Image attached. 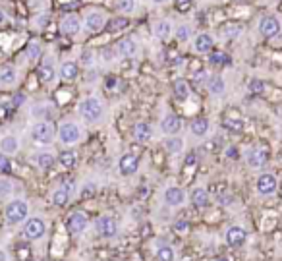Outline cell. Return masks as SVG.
<instances>
[{
  "instance_id": "cell-34",
  "label": "cell",
  "mask_w": 282,
  "mask_h": 261,
  "mask_svg": "<svg viewBox=\"0 0 282 261\" xmlns=\"http://www.w3.org/2000/svg\"><path fill=\"white\" fill-rule=\"evenodd\" d=\"M189 130H191L193 135L203 137V135L209 131V120H207V118H195V120L191 122V126H189Z\"/></svg>"
},
{
  "instance_id": "cell-27",
  "label": "cell",
  "mask_w": 282,
  "mask_h": 261,
  "mask_svg": "<svg viewBox=\"0 0 282 261\" xmlns=\"http://www.w3.org/2000/svg\"><path fill=\"white\" fill-rule=\"evenodd\" d=\"M151 135H153V128H151V124H147V122H138V124L134 126V137H136L140 143L149 141Z\"/></svg>"
},
{
  "instance_id": "cell-26",
  "label": "cell",
  "mask_w": 282,
  "mask_h": 261,
  "mask_svg": "<svg viewBox=\"0 0 282 261\" xmlns=\"http://www.w3.org/2000/svg\"><path fill=\"white\" fill-rule=\"evenodd\" d=\"M162 147H164L170 155H176V153H180V151L184 149V139L178 137V135H168V137L162 141Z\"/></svg>"
},
{
  "instance_id": "cell-1",
  "label": "cell",
  "mask_w": 282,
  "mask_h": 261,
  "mask_svg": "<svg viewBox=\"0 0 282 261\" xmlns=\"http://www.w3.org/2000/svg\"><path fill=\"white\" fill-rule=\"evenodd\" d=\"M78 113H79V116L85 120V122H99L101 118H103V114H105V105H103V101L99 99V97H95V95H89V97H85L79 105H78Z\"/></svg>"
},
{
  "instance_id": "cell-19",
  "label": "cell",
  "mask_w": 282,
  "mask_h": 261,
  "mask_svg": "<svg viewBox=\"0 0 282 261\" xmlns=\"http://www.w3.org/2000/svg\"><path fill=\"white\" fill-rule=\"evenodd\" d=\"M184 201H186V192H184L182 188L172 186V188L164 190V203H166V205L178 207V205H182Z\"/></svg>"
},
{
  "instance_id": "cell-54",
  "label": "cell",
  "mask_w": 282,
  "mask_h": 261,
  "mask_svg": "<svg viewBox=\"0 0 282 261\" xmlns=\"http://www.w3.org/2000/svg\"><path fill=\"white\" fill-rule=\"evenodd\" d=\"M220 203H222V205L232 203V196H224V197H220Z\"/></svg>"
},
{
  "instance_id": "cell-57",
  "label": "cell",
  "mask_w": 282,
  "mask_h": 261,
  "mask_svg": "<svg viewBox=\"0 0 282 261\" xmlns=\"http://www.w3.org/2000/svg\"><path fill=\"white\" fill-rule=\"evenodd\" d=\"M0 261H8V258H6V254H4V252H0Z\"/></svg>"
},
{
  "instance_id": "cell-45",
  "label": "cell",
  "mask_w": 282,
  "mask_h": 261,
  "mask_svg": "<svg viewBox=\"0 0 282 261\" xmlns=\"http://www.w3.org/2000/svg\"><path fill=\"white\" fill-rule=\"evenodd\" d=\"M226 128L234 131H242L244 130V122L242 120H226Z\"/></svg>"
},
{
  "instance_id": "cell-41",
  "label": "cell",
  "mask_w": 282,
  "mask_h": 261,
  "mask_svg": "<svg viewBox=\"0 0 282 261\" xmlns=\"http://www.w3.org/2000/svg\"><path fill=\"white\" fill-rule=\"evenodd\" d=\"M116 8L122 12V14H132L136 10V0H118L116 2Z\"/></svg>"
},
{
  "instance_id": "cell-11",
  "label": "cell",
  "mask_w": 282,
  "mask_h": 261,
  "mask_svg": "<svg viewBox=\"0 0 282 261\" xmlns=\"http://www.w3.org/2000/svg\"><path fill=\"white\" fill-rule=\"evenodd\" d=\"M138 170H140V157H136L132 153H126V155L120 157V161H118V172L122 176H132Z\"/></svg>"
},
{
  "instance_id": "cell-2",
  "label": "cell",
  "mask_w": 282,
  "mask_h": 261,
  "mask_svg": "<svg viewBox=\"0 0 282 261\" xmlns=\"http://www.w3.org/2000/svg\"><path fill=\"white\" fill-rule=\"evenodd\" d=\"M54 135H56V130H54V126H52L50 120H39L31 128V139L35 143H41V145L52 143L54 141Z\"/></svg>"
},
{
  "instance_id": "cell-6",
  "label": "cell",
  "mask_w": 282,
  "mask_h": 261,
  "mask_svg": "<svg viewBox=\"0 0 282 261\" xmlns=\"http://www.w3.org/2000/svg\"><path fill=\"white\" fill-rule=\"evenodd\" d=\"M282 31V25H281V19L273 14H267L261 17L259 21V33L265 37V39H275L279 37Z\"/></svg>"
},
{
  "instance_id": "cell-44",
  "label": "cell",
  "mask_w": 282,
  "mask_h": 261,
  "mask_svg": "<svg viewBox=\"0 0 282 261\" xmlns=\"http://www.w3.org/2000/svg\"><path fill=\"white\" fill-rule=\"evenodd\" d=\"M174 230H176L178 234H186V232L189 230V223H188V221H178V223L174 225Z\"/></svg>"
},
{
  "instance_id": "cell-7",
  "label": "cell",
  "mask_w": 282,
  "mask_h": 261,
  "mask_svg": "<svg viewBox=\"0 0 282 261\" xmlns=\"http://www.w3.org/2000/svg\"><path fill=\"white\" fill-rule=\"evenodd\" d=\"M277 188H279V180L273 172H263L255 182V190L259 196H273Z\"/></svg>"
},
{
  "instance_id": "cell-36",
  "label": "cell",
  "mask_w": 282,
  "mask_h": 261,
  "mask_svg": "<svg viewBox=\"0 0 282 261\" xmlns=\"http://www.w3.org/2000/svg\"><path fill=\"white\" fill-rule=\"evenodd\" d=\"M157 260L158 261H174V250L168 244H160L157 248Z\"/></svg>"
},
{
  "instance_id": "cell-30",
  "label": "cell",
  "mask_w": 282,
  "mask_h": 261,
  "mask_svg": "<svg viewBox=\"0 0 282 261\" xmlns=\"http://www.w3.org/2000/svg\"><path fill=\"white\" fill-rule=\"evenodd\" d=\"M128 17H124V16H116V17H110L109 21H107V25H105V29L109 31V33H118V31H122L124 27H128Z\"/></svg>"
},
{
  "instance_id": "cell-43",
  "label": "cell",
  "mask_w": 282,
  "mask_h": 261,
  "mask_svg": "<svg viewBox=\"0 0 282 261\" xmlns=\"http://www.w3.org/2000/svg\"><path fill=\"white\" fill-rule=\"evenodd\" d=\"M31 114L37 116V118H41V120H45V116L48 114V107H45V105H37V107L31 111Z\"/></svg>"
},
{
  "instance_id": "cell-24",
  "label": "cell",
  "mask_w": 282,
  "mask_h": 261,
  "mask_svg": "<svg viewBox=\"0 0 282 261\" xmlns=\"http://www.w3.org/2000/svg\"><path fill=\"white\" fill-rule=\"evenodd\" d=\"M17 82V70L14 66H4L0 68V85L2 87H10Z\"/></svg>"
},
{
  "instance_id": "cell-16",
  "label": "cell",
  "mask_w": 282,
  "mask_h": 261,
  "mask_svg": "<svg viewBox=\"0 0 282 261\" xmlns=\"http://www.w3.org/2000/svg\"><path fill=\"white\" fill-rule=\"evenodd\" d=\"M85 228H87V217H85V213L74 211V213L68 217V230H70L72 234H81Z\"/></svg>"
},
{
  "instance_id": "cell-28",
  "label": "cell",
  "mask_w": 282,
  "mask_h": 261,
  "mask_svg": "<svg viewBox=\"0 0 282 261\" xmlns=\"http://www.w3.org/2000/svg\"><path fill=\"white\" fill-rule=\"evenodd\" d=\"M174 97L180 103H186L189 99V85H188L186 80H176L174 82Z\"/></svg>"
},
{
  "instance_id": "cell-15",
  "label": "cell",
  "mask_w": 282,
  "mask_h": 261,
  "mask_svg": "<svg viewBox=\"0 0 282 261\" xmlns=\"http://www.w3.org/2000/svg\"><path fill=\"white\" fill-rule=\"evenodd\" d=\"M224 238H226V244H228V246L238 248V246H242V244L248 240V232H246V228L234 225V227H230V228L226 230V236H224Z\"/></svg>"
},
{
  "instance_id": "cell-31",
  "label": "cell",
  "mask_w": 282,
  "mask_h": 261,
  "mask_svg": "<svg viewBox=\"0 0 282 261\" xmlns=\"http://www.w3.org/2000/svg\"><path fill=\"white\" fill-rule=\"evenodd\" d=\"M193 35V27L189 23H180L174 27V37L180 41V43H188Z\"/></svg>"
},
{
  "instance_id": "cell-5",
  "label": "cell",
  "mask_w": 282,
  "mask_h": 261,
  "mask_svg": "<svg viewBox=\"0 0 282 261\" xmlns=\"http://www.w3.org/2000/svg\"><path fill=\"white\" fill-rule=\"evenodd\" d=\"M58 139H60V143H64L68 147L70 145H76L81 139V128L76 122H72V120L62 122L60 128H58Z\"/></svg>"
},
{
  "instance_id": "cell-32",
  "label": "cell",
  "mask_w": 282,
  "mask_h": 261,
  "mask_svg": "<svg viewBox=\"0 0 282 261\" xmlns=\"http://www.w3.org/2000/svg\"><path fill=\"white\" fill-rule=\"evenodd\" d=\"M70 199V188L68 186H60L52 192V203L58 205V207H64Z\"/></svg>"
},
{
  "instance_id": "cell-3",
  "label": "cell",
  "mask_w": 282,
  "mask_h": 261,
  "mask_svg": "<svg viewBox=\"0 0 282 261\" xmlns=\"http://www.w3.org/2000/svg\"><path fill=\"white\" fill-rule=\"evenodd\" d=\"M27 213H29V205L23 201V199H14L6 205V223L8 225H19L27 219Z\"/></svg>"
},
{
  "instance_id": "cell-18",
  "label": "cell",
  "mask_w": 282,
  "mask_h": 261,
  "mask_svg": "<svg viewBox=\"0 0 282 261\" xmlns=\"http://www.w3.org/2000/svg\"><path fill=\"white\" fill-rule=\"evenodd\" d=\"M33 163L37 164L39 170H50L56 163V157L50 151H39V153L33 155Z\"/></svg>"
},
{
  "instance_id": "cell-35",
  "label": "cell",
  "mask_w": 282,
  "mask_h": 261,
  "mask_svg": "<svg viewBox=\"0 0 282 261\" xmlns=\"http://www.w3.org/2000/svg\"><path fill=\"white\" fill-rule=\"evenodd\" d=\"M58 161H60V164H62L64 168H74L76 163H78V155H76L74 151L68 149V151H62V153H60V159H58Z\"/></svg>"
},
{
  "instance_id": "cell-13",
  "label": "cell",
  "mask_w": 282,
  "mask_h": 261,
  "mask_svg": "<svg viewBox=\"0 0 282 261\" xmlns=\"http://www.w3.org/2000/svg\"><path fill=\"white\" fill-rule=\"evenodd\" d=\"M215 49V37L211 33H199L193 37V50L197 54H211Z\"/></svg>"
},
{
  "instance_id": "cell-39",
  "label": "cell",
  "mask_w": 282,
  "mask_h": 261,
  "mask_svg": "<svg viewBox=\"0 0 282 261\" xmlns=\"http://www.w3.org/2000/svg\"><path fill=\"white\" fill-rule=\"evenodd\" d=\"M79 62H81L85 68H91V66L95 64V52H93L91 49H85V50L81 52V58H79Z\"/></svg>"
},
{
  "instance_id": "cell-52",
  "label": "cell",
  "mask_w": 282,
  "mask_h": 261,
  "mask_svg": "<svg viewBox=\"0 0 282 261\" xmlns=\"http://www.w3.org/2000/svg\"><path fill=\"white\" fill-rule=\"evenodd\" d=\"M191 6V0H178V10H188Z\"/></svg>"
},
{
  "instance_id": "cell-46",
  "label": "cell",
  "mask_w": 282,
  "mask_h": 261,
  "mask_svg": "<svg viewBox=\"0 0 282 261\" xmlns=\"http://www.w3.org/2000/svg\"><path fill=\"white\" fill-rule=\"evenodd\" d=\"M95 194V184L91 182V184H85L83 186V190H81V197H89V196H93Z\"/></svg>"
},
{
  "instance_id": "cell-22",
  "label": "cell",
  "mask_w": 282,
  "mask_h": 261,
  "mask_svg": "<svg viewBox=\"0 0 282 261\" xmlns=\"http://www.w3.org/2000/svg\"><path fill=\"white\" fill-rule=\"evenodd\" d=\"M78 74H79L78 62H74V60L62 62V66H60V78H62L64 82H74V80L78 78Z\"/></svg>"
},
{
  "instance_id": "cell-42",
  "label": "cell",
  "mask_w": 282,
  "mask_h": 261,
  "mask_svg": "<svg viewBox=\"0 0 282 261\" xmlns=\"http://www.w3.org/2000/svg\"><path fill=\"white\" fill-rule=\"evenodd\" d=\"M248 87H250V91H251V93L261 95V93L265 91V82H261L259 78H253V80L248 83Z\"/></svg>"
},
{
  "instance_id": "cell-29",
  "label": "cell",
  "mask_w": 282,
  "mask_h": 261,
  "mask_svg": "<svg viewBox=\"0 0 282 261\" xmlns=\"http://www.w3.org/2000/svg\"><path fill=\"white\" fill-rule=\"evenodd\" d=\"M189 197H191V203H193L195 207H199V209H203V207L209 205V194H207L205 188H195V190L191 192Z\"/></svg>"
},
{
  "instance_id": "cell-51",
  "label": "cell",
  "mask_w": 282,
  "mask_h": 261,
  "mask_svg": "<svg viewBox=\"0 0 282 261\" xmlns=\"http://www.w3.org/2000/svg\"><path fill=\"white\" fill-rule=\"evenodd\" d=\"M195 161H197V159H195V153H189V155L186 157V163H184V164H186V166H191V164H195Z\"/></svg>"
},
{
  "instance_id": "cell-55",
  "label": "cell",
  "mask_w": 282,
  "mask_h": 261,
  "mask_svg": "<svg viewBox=\"0 0 282 261\" xmlns=\"http://www.w3.org/2000/svg\"><path fill=\"white\" fill-rule=\"evenodd\" d=\"M103 58L107 60V58H112V52L110 50H103Z\"/></svg>"
},
{
  "instance_id": "cell-9",
  "label": "cell",
  "mask_w": 282,
  "mask_h": 261,
  "mask_svg": "<svg viewBox=\"0 0 282 261\" xmlns=\"http://www.w3.org/2000/svg\"><path fill=\"white\" fill-rule=\"evenodd\" d=\"M83 29V19L78 14H68L60 21V31L64 35H78Z\"/></svg>"
},
{
  "instance_id": "cell-4",
  "label": "cell",
  "mask_w": 282,
  "mask_h": 261,
  "mask_svg": "<svg viewBox=\"0 0 282 261\" xmlns=\"http://www.w3.org/2000/svg\"><path fill=\"white\" fill-rule=\"evenodd\" d=\"M107 14L103 10H87L83 16V29L87 33H99L107 25Z\"/></svg>"
},
{
  "instance_id": "cell-49",
  "label": "cell",
  "mask_w": 282,
  "mask_h": 261,
  "mask_svg": "<svg viewBox=\"0 0 282 261\" xmlns=\"http://www.w3.org/2000/svg\"><path fill=\"white\" fill-rule=\"evenodd\" d=\"M47 23H48V14H41L39 19H37V25H39V27H45Z\"/></svg>"
},
{
  "instance_id": "cell-40",
  "label": "cell",
  "mask_w": 282,
  "mask_h": 261,
  "mask_svg": "<svg viewBox=\"0 0 282 261\" xmlns=\"http://www.w3.org/2000/svg\"><path fill=\"white\" fill-rule=\"evenodd\" d=\"M14 192V182L8 178H0V197H8Z\"/></svg>"
},
{
  "instance_id": "cell-25",
  "label": "cell",
  "mask_w": 282,
  "mask_h": 261,
  "mask_svg": "<svg viewBox=\"0 0 282 261\" xmlns=\"http://www.w3.org/2000/svg\"><path fill=\"white\" fill-rule=\"evenodd\" d=\"M0 149H2V153H6V155H14V153H17V149H19V139H17L16 135H4V137L0 139Z\"/></svg>"
},
{
  "instance_id": "cell-53",
  "label": "cell",
  "mask_w": 282,
  "mask_h": 261,
  "mask_svg": "<svg viewBox=\"0 0 282 261\" xmlns=\"http://www.w3.org/2000/svg\"><path fill=\"white\" fill-rule=\"evenodd\" d=\"M6 19H8V16H6V12H4L2 8H0V27H2L4 23H6Z\"/></svg>"
},
{
  "instance_id": "cell-56",
  "label": "cell",
  "mask_w": 282,
  "mask_h": 261,
  "mask_svg": "<svg viewBox=\"0 0 282 261\" xmlns=\"http://www.w3.org/2000/svg\"><path fill=\"white\" fill-rule=\"evenodd\" d=\"M153 4H166V2H170V0H151Z\"/></svg>"
},
{
  "instance_id": "cell-33",
  "label": "cell",
  "mask_w": 282,
  "mask_h": 261,
  "mask_svg": "<svg viewBox=\"0 0 282 261\" xmlns=\"http://www.w3.org/2000/svg\"><path fill=\"white\" fill-rule=\"evenodd\" d=\"M41 52H43V47H41V43H39L37 39H33V41H29V43H27V47H25V56H27L31 62L39 60Z\"/></svg>"
},
{
  "instance_id": "cell-12",
  "label": "cell",
  "mask_w": 282,
  "mask_h": 261,
  "mask_svg": "<svg viewBox=\"0 0 282 261\" xmlns=\"http://www.w3.org/2000/svg\"><path fill=\"white\" fill-rule=\"evenodd\" d=\"M45 230H47V227H45V221H41V219H29L23 225V236L27 240H39V238H43L45 236Z\"/></svg>"
},
{
  "instance_id": "cell-38",
  "label": "cell",
  "mask_w": 282,
  "mask_h": 261,
  "mask_svg": "<svg viewBox=\"0 0 282 261\" xmlns=\"http://www.w3.org/2000/svg\"><path fill=\"white\" fill-rule=\"evenodd\" d=\"M209 62L215 64V66H224L230 62V56L226 52H211L209 54Z\"/></svg>"
},
{
  "instance_id": "cell-23",
  "label": "cell",
  "mask_w": 282,
  "mask_h": 261,
  "mask_svg": "<svg viewBox=\"0 0 282 261\" xmlns=\"http://www.w3.org/2000/svg\"><path fill=\"white\" fill-rule=\"evenodd\" d=\"M207 89H209L211 95L220 97V95H224V91H226V83H224V80H222L220 76H209V80H207Z\"/></svg>"
},
{
  "instance_id": "cell-20",
  "label": "cell",
  "mask_w": 282,
  "mask_h": 261,
  "mask_svg": "<svg viewBox=\"0 0 282 261\" xmlns=\"http://www.w3.org/2000/svg\"><path fill=\"white\" fill-rule=\"evenodd\" d=\"M160 130L164 131L166 135H176L178 131L182 130V120L176 114H166L160 120Z\"/></svg>"
},
{
  "instance_id": "cell-50",
  "label": "cell",
  "mask_w": 282,
  "mask_h": 261,
  "mask_svg": "<svg viewBox=\"0 0 282 261\" xmlns=\"http://www.w3.org/2000/svg\"><path fill=\"white\" fill-rule=\"evenodd\" d=\"M226 157H228V159H238V157H240V155H238V149H236V147H228V149H226Z\"/></svg>"
},
{
  "instance_id": "cell-37",
  "label": "cell",
  "mask_w": 282,
  "mask_h": 261,
  "mask_svg": "<svg viewBox=\"0 0 282 261\" xmlns=\"http://www.w3.org/2000/svg\"><path fill=\"white\" fill-rule=\"evenodd\" d=\"M242 31H244V27H242L240 23H228V25H224V29H222V33H224L226 39H236V37L242 35Z\"/></svg>"
},
{
  "instance_id": "cell-47",
  "label": "cell",
  "mask_w": 282,
  "mask_h": 261,
  "mask_svg": "<svg viewBox=\"0 0 282 261\" xmlns=\"http://www.w3.org/2000/svg\"><path fill=\"white\" fill-rule=\"evenodd\" d=\"M10 170V161L4 153H0V172H8Z\"/></svg>"
},
{
  "instance_id": "cell-10",
  "label": "cell",
  "mask_w": 282,
  "mask_h": 261,
  "mask_svg": "<svg viewBox=\"0 0 282 261\" xmlns=\"http://www.w3.org/2000/svg\"><path fill=\"white\" fill-rule=\"evenodd\" d=\"M95 227H97V232H99L103 238H114L116 232H118V225H116V221H114L110 215L99 217L97 223H95Z\"/></svg>"
},
{
  "instance_id": "cell-8",
  "label": "cell",
  "mask_w": 282,
  "mask_h": 261,
  "mask_svg": "<svg viewBox=\"0 0 282 261\" xmlns=\"http://www.w3.org/2000/svg\"><path fill=\"white\" fill-rule=\"evenodd\" d=\"M116 54L122 58H136L140 54V43L134 37H124L116 45Z\"/></svg>"
},
{
  "instance_id": "cell-48",
  "label": "cell",
  "mask_w": 282,
  "mask_h": 261,
  "mask_svg": "<svg viewBox=\"0 0 282 261\" xmlns=\"http://www.w3.org/2000/svg\"><path fill=\"white\" fill-rule=\"evenodd\" d=\"M207 80H209V74H207L205 70H199V72L195 74V82H197V83H203V82L207 83Z\"/></svg>"
},
{
  "instance_id": "cell-14",
  "label": "cell",
  "mask_w": 282,
  "mask_h": 261,
  "mask_svg": "<svg viewBox=\"0 0 282 261\" xmlns=\"http://www.w3.org/2000/svg\"><path fill=\"white\" fill-rule=\"evenodd\" d=\"M151 31L158 41H168L174 35V23L170 19H157V21H153Z\"/></svg>"
},
{
  "instance_id": "cell-17",
  "label": "cell",
  "mask_w": 282,
  "mask_h": 261,
  "mask_svg": "<svg viewBox=\"0 0 282 261\" xmlns=\"http://www.w3.org/2000/svg\"><path fill=\"white\" fill-rule=\"evenodd\" d=\"M246 159H248V164L251 168H263L265 163H267V151L261 149V147H253V149L248 151Z\"/></svg>"
},
{
  "instance_id": "cell-21",
  "label": "cell",
  "mask_w": 282,
  "mask_h": 261,
  "mask_svg": "<svg viewBox=\"0 0 282 261\" xmlns=\"http://www.w3.org/2000/svg\"><path fill=\"white\" fill-rule=\"evenodd\" d=\"M39 78H41V82H45V83H52V82H54V78H56V68H54V64H52V58H47V60L39 66Z\"/></svg>"
}]
</instances>
